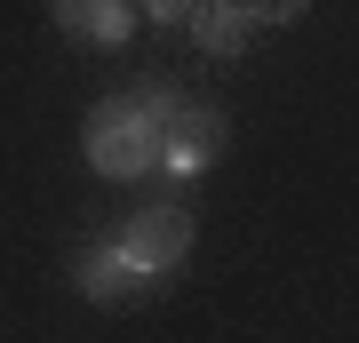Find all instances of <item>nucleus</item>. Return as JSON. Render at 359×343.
Returning a JSON list of instances; mask_svg holds the SVG:
<instances>
[{
	"label": "nucleus",
	"instance_id": "1",
	"mask_svg": "<svg viewBox=\"0 0 359 343\" xmlns=\"http://www.w3.org/2000/svg\"><path fill=\"white\" fill-rule=\"evenodd\" d=\"M80 152H88V168L104 184H136L160 168V128L136 112V96H112L80 120Z\"/></svg>",
	"mask_w": 359,
	"mask_h": 343
},
{
	"label": "nucleus",
	"instance_id": "2",
	"mask_svg": "<svg viewBox=\"0 0 359 343\" xmlns=\"http://www.w3.org/2000/svg\"><path fill=\"white\" fill-rule=\"evenodd\" d=\"M216 152H224V112L200 104V96H176L160 112V168L168 176H200Z\"/></svg>",
	"mask_w": 359,
	"mask_h": 343
},
{
	"label": "nucleus",
	"instance_id": "3",
	"mask_svg": "<svg viewBox=\"0 0 359 343\" xmlns=\"http://www.w3.org/2000/svg\"><path fill=\"white\" fill-rule=\"evenodd\" d=\"M112 248L128 255L144 280H160V271H176L184 255H192V216H184V208H136Z\"/></svg>",
	"mask_w": 359,
	"mask_h": 343
},
{
	"label": "nucleus",
	"instance_id": "4",
	"mask_svg": "<svg viewBox=\"0 0 359 343\" xmlns=\"http://www.w3.org/2000/svg\"><path fill=\"white\" fill-rule=\"evenodd\" d=\"M65 271H72V288L88 295V304H136V295H144V271H136L112 240H80V248L65 255Z\"/></svg>",
	"mask_w": 359,
	"mask_h": 343
},
{
	"label": "nucleus",
	"instance_id": "5",
	"mask_svg": "<svg viewBox=\"0 0 359 343\" xmlns=\"http://www.w3.org/2000/svg\"><path fill=\"white\" fill-rule=\"evenodd\" d=\"M56 25L80 32V40H128L136 32V8H128V0H65Z\"/></svg>",
	"mask_w": 359,
	"mask_h": 343
},
{
	"label": "nucleus",
	"instance_id": "6",
	"mask_svg": "<svg viewBox=\"0 0 359 343\" xmlns=\"http://www.w3.org/2000/svg\"><path fill=\"white\" fill-rule=\"evenodd\" d=\"M192 40H200L208 56H240V48H248V8L200 0V8H192Z\"/></svg>",
	"mask_w": 359,
	"mask_h": 343
}]
</instances>
